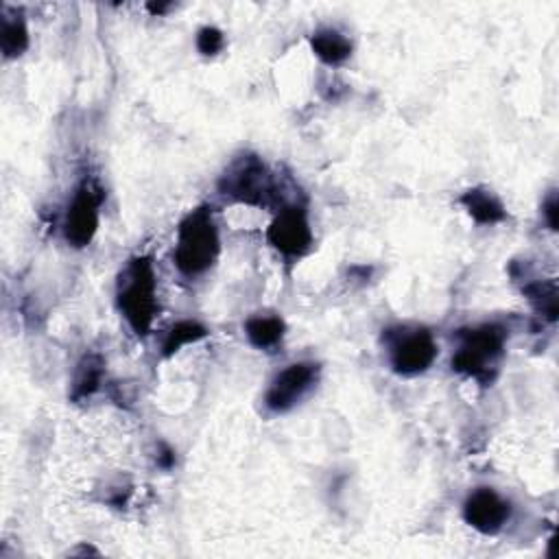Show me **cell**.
Segmentation results:
<instances>
[{"label":"cell","instance_id":"cell-4","mask_svg":"<svg viewBox=\"0 0 559 559\" xmlns=\"http://www.w3.org/2000/svg\"><path fill=\"white\" fill-rule=\"evenodd\" d=\"M218 192L229 201L262 207L275 197V179L255 153H242L221 175Z\"/></svg>","mask_w":559,"mask_h":559},{"label":"cell","instance_id":"cell-8","mask_svg":"<svg viewBox=\"0 0 559 559\" xmlns=\"http://www.w3.org/2000/svg\"><path fill=\"white\" fill-rule=\"evenodd\" d=\"M319 380V365L310 360H299L286 365L282 371L273 376L269 389L264 393V406L271 413H286L295 404H299L308 391Z\"/></svg>","mask_w":559,"mask_h":559},{"label":"cell","instance_id":"cell-7","mask_svg":"<svg viewBox=\"0 0 559 559\" xmlns=\"http://www.w3.org/2000/svg\"><path fill=\"white\" fill-rule=\"evenodd\" d=\"M266 242L284 260L304 258L312 247V229L306 207L299 203L282 205L266 227Z\"/></svg>","mask_w":559,"mask_h":559},{"label":"cell","instance_id":"cell-6","mask_svg":"<svg viewBox=\"0 0 559 559\" xmlns=\"http://www.w3.org/2000/svg\"><path fill=\"white\" fill-rule=\"evenodd\" d=\"M103 199V188L92 177H83L74 188L63 216V236L72 247H87L96 236Z\"/></svg>","mask_w":559,"mask_h":559},{"label":"cell","instance_id":"cell-9","mask_svg":"<svg viewBox=\"0 0 559 559\" xmlns=\"http://www.w3.org/2000/svg\"><path fill=\"white\" fill-rule=\"evenodd\" d=\"M465 522L483 535H496L511 518V504L491 487H476L463 502Z\"/></svg>","mask_w":559,"mask_h":559},{"label":"cell","instance_id":"cell-3","mask_svg":"<svg viewBox=\"0 0 559 559\" xmlns=\"http://www.w3.org/2000/svg\"><path fill=\"white\" fill-rule=\"evenodd\" d=\"M456 341L459 343L452 354V369L480 382L491 380L504 354L507 330L500 323H483L461 330Z\"/></svg>","mask_w":559,"mask_h":559},{"label":"cell","instance_id":"cell-10","mask_svg":"<svg viewBox=\"0 0 559 559\" xmlns=\"http://www.w3.org/2000/svg\"><path fill=\"white\" fill-rule=\"evenodd\" d=\"M461 203L467 210V214L480 225H493L507 216L502 201L489 188H483V186L465 190L461 194Z\"/></svg>","mask_w":559,"mask_h":559},{"label":"cell","instance_id":"cell-5","mask_svg":"<svg viewBox=\"0 0 559 559\" xmlns=\"http://www.w3.org/2000/svg\"><path fill=\"white\" fill-rule=\"evenodd\" d=\"M386 360L400 376H417L430 369L439 354V345L428 328L395 325L382 336Z\"/></svg>","mask_w":559,"mask_h":559},{"label":"cell","instance_id":"cell-17","mask_svg":"<svg viewBox=\"0 0 559 559\" xmlns=\"http://www.w3.org/2000/svg\"><path fill=\"white\" fill-rule=\"evenodd\" d=\"M542 214H544V221L548 223L550 229H557V194L550 192L546 197V201L542 203Z\"/></svg>","mask_w":559,"mask_h":559},{"label":"cell","instance_id":"cell-13","mask_svg":"<svg viewBox=\"0 0 559 559\" xmlns=\"http://www.w3.org/2000/svg\"><path fill=\"white\" fill-rule=\"evenodd\" d=\"M0 46L4 57H20L28 48V28L26 22L20 13L13 15H2V26H0Z\"/></svg>","mask_w":559,"mask_h":559},{"label":"cell","instance_id":"cell-12","mask_svg":"<svg viewBox=\"0 0 559 559\" xmlns=\"http://www.w3.org/2000/svg\"><path fill=\"white\" fill-rule=\"evenodd\" d=\"M310 46H312L314 55L328 66H338L352 55L349 37L330 26L314 31L310 37Z\"/></svg>","mask_w":559,"mask_h":559},{"label":"cell","instance_id":"cell-14","mask_svg":"<svg viewBox=\"0 0 559 559\" xmlns=\"http://www.w3.org/2000/svg\"><path fill=\"white\" fill-rule=\"evenodd\" d=\"M205 334H207V330H205L199 321L181 319V321H177L175 325H170V328L166 330L164 341H162V354H164V356H173V354L179 352L183 345L197 343V341H201Z\"/></svg>","mask_w":559,"mask_h":559},{"label":"cell","instance_id":"cell-15","mask_svg":"<svg viewBox=\"0 0 559 559\" xmlns=\"http://www.w3.org/2000/svg\"><path fill=\"white\" fill-rule=\"evenodd\" d=\"M100 378H103V360L98 356H85L74 376L72 397L81 400V397L92 395L98 389Z\"/></svg>","mask_w":559,"mask_h":559},{"label":"cell","instance_id":"cell-16","mask_svg":"<svg viewBox=\"0 0 559 559\" xmlns=\"http://www.w3.org/2000/svg\"><path fill=\"white\" fill-rule=\"evenodd\" d=\"M223 46H225V37H223V33L216 26H203L197 33V48H199L201 55L212 57V55L221 52Z\"/></svg>","mask_w":559,"mask_h":559},{"label":"cell","instance_id":"cell-2","mask_svg":"<svg viewBox=\"0 0 559 559\" xmlns=\"http://www.w3.org/2000/svg\"><path fill=\"white\" fill-rule=\"evenodd\" d=\"M116 304L129 328L138 336L151 332L157 314V277L148 255H135L118 275Z\"/></svg>","mask_w":559,"mask_h":559},{"label":"cell","instance_id":"cell-1","mask_svg":"<svg viewBox=\"0 0 559 559\" xmlns=\"http://www.w3.org/2000/svg\"><path fill=\"white\" fill-rule=\"evenodd\" d=\"M218 251L221 238L212 207L199 205L190 210L181 218L175 236L173 264L177 266V271L186 277H199L214 266Z\"/></svg>","mask_w":559,"mask_h":559},{"label":"cell","instance_id":"cell-11","mask_svg":"<svg viewBox=\"0 0 559 559\" xmlns=\"http://www.w3.org/2000/svg\"><path fill=\"white\" fill-rule=\"evenodd\" d=\"M245 334L258 349H273L286 334L284 319L280 314H253L245 321Z\"/></svg>","mask_w":559,"mask_h":559}]
</instances>
